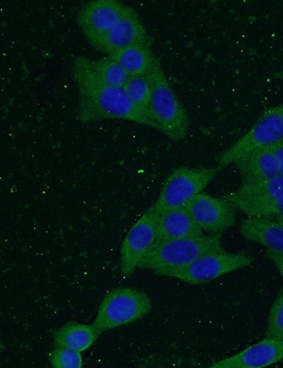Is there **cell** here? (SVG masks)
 <instances>
[{
    "label": "cell",
    "instance_id": "obj_12",
    "mask_svg": "<svg viewBox=\"0 0 283 368\" xmlns=\"http://www.w3.org/2000/svg\"><path fill=\"white\" fill-rule=\"evenodd\" d=\"M136 45H149V38L138 14L131 8L109 33L92 46L110 55Z\"/></svg>",
    "mask_w": 283,
    "mask_h": 368
},
{
    "label": "cell",
    "instance_id": "obj_8",
    "mask_svg": "<svg viewBox=\"0 0 283 368\" xmlns=\"http://www.w3.org/2000/svg\"><path fill=\"white\" fill-rule=\"evenodd\" d=\"M159 214L151 206L132 225L126 234L120 251V270L128 277L154 245Z\"/></svg>",
    "mask_w": 283,
    "mask_h": 368
},
{
    "label": "cell",
    "instance_id": "obj_17",
    "mask_svg": "<svg viewBox=\"0 0 283 368\" xmlns=\"http://www.w3.org/2000/svg\"><path fill=\"white\" fill-rule=\"evenodd\" d=\"M108 56L117 62L129 76H147L155 59L149 45L130 46Z\"/></svg>",
    "mask_w": 283,
    "mask_h": 368
},
{
    "label": "cell",
    "instance_id": "obj_7",
    "mask_svg": "<svg viewBox=\"0 0 283 368\" xmlns=\"http://www.w3.org/2000/svg\"><path fill=\"white\" fill-rule=\"evenodd\" d=\"M283 137V103L263 111L255 122L218 157L220 167L233 163L244 154Z\"/></svg>",
    "mask_w": 283,
    "mask_h": 368
},
{
    "label": "cell",
    "instance_id": "obj_24",
    "mask_svg": "<svg viewBox=\"0 0 283 368\" xmlns=\"http://www.w3.org/2000/svg\"><path fill=\"white\" fill-rule=\"evenodd\" d=\"M275 157L279 175L283 176V137L270 144Z\"/></svg>",
    "mask_w": 283,
    "mask_h": 368
},
{
    "label": "cell",
    "instance_id": "obj_2",
    "mask_svg": "<svg viewBox=\"0 0 283 368\" xmlns=\"http://www.w3.org/2000/svg\"><path fill=\"white\" fill-rule=\"evenodd\" d=\"M147 77L151 86L149 113L157 130L174 141L183 140L188 131L189 116L156 57Z\"/></svg>",
    "mask_w": 283,
    "mask_h": 368
},
{
    "label": "cell",
    "instance_id": "obj_16",
    "mask_svg": "<svg viewBox=\"0 0 283 368\" xmlns=\"http://www.w3.org/2000/svg\"><path fill=\"white\" fill-rule=\"evenodd\" d=\"M98 335L92 324L69 321L54 331L53 340L55 346L81 352L91 347Z\"/></svg>",
    "mask_w": 283,
    "mask_h": 368
},
{
    "label": "cell",
    "instance_id": "obj_5",
    "mask_svg": "<svg viewBox=\"0 0 283 368\" xmlns=\"http://www.w3.org/2000/svg\"><path fill=\"white\" fill-rule=\"evenodd\" d=\"M218 171V168L181 166L175 168L166 179L157 200L151 207L159 214L184 207L202 192Z\"/></svg>",
    "mask_w": 283,
    "mask_h": 368
},
{
    "label": "cell",
    "instance_id": "obj_20",
    "mask_svg": "<svg viewBox=\"0 0 283 368\" xmlns=\"http://www.w3.org/2000/svg\"><path fill=\"white\" fill-rule=\"evenodd\" d=\"M91 65L98 77L112 86L123 88L129 77L119 64L109 56L91 59Z\"/></svg>",
    "mask_w": 283,
    "mask_h": 368
},
{
    "label": "cell",
    "instance_id": "obj_14",
    "mask_svg": "<svg viewBox=\"0 0 283 368\" xmlns=\"http://www.w3.org/2000/svg\"><path fill=\"white\" fill-rule=\"evenodd\" d=\"M202 235L203 230L197 224L186 208L180 207L159 214L154 243Z\"/></svg>",
    "mask_w": 283,
    "mask_h": 368
},
{
    "label": "cell",
    "instance_id": "obj_1",
    "mask_svg": "<svg viewBox=\"0 0 283 368\" xmlns=\"http://www.w3.org/2000/svg\"><path fill=\"white\" fill-rule=\"evenodd\" d=\"M71 72L77 88L80 121L123 120L157 130L150 113L134 103L123 88L108 85L98 77L91 59L76 57Z\"/></svg>",
    "mask_w": 283,
    "mask_h": 368
},
{
    "label": "cell",
    "instance_id": "obj_23",
    "mask_svg": "<svg viewBox=\"0 0 283 368\" xmlns=\"http://www.w3.org/2000/svg\"><path fill=\"white\" fill-rule=\"evenodd\" d=\"M49 361L55 368H80L83 365L80 352L59 346L50 352Z\"/></svg>",
    "mask_w": 283,
    "mask_h": 368
},
{
    "label": "cell",
    "instance_id": "obj_10",
    "mask_svg": "<svg viewBox=\"0 0 283 368\" xmlns=\"http://www.w3.org/2000/svg\"><path fill=\"white\" fill-rule=\"evenodd\" d=\"M184 207L197 224L211 234H221L235 223L236 207L225 197L200 192Z\"/></svg>",
    "mask_w": 283,
    "mask_h": 368
},
{
    "label": "cell",
    "instance_id": "obj_13",
    "mask_svg": "<svg viewBox=\"0 0 283 368\" xmlns=\"http://www.w3.org/2000/svg\"><path fill=\"white\" fill-rule=\"evenodd\" d=\"M239 231L245 239L283 254V224L275 219L249 217L241 221Z\"/></svg>",
    "mask_w": 283,
    "mask_h": 368
},
{
    "label": "cell",
    "instance_id": "obj_9",
    "mask_svg": "<svg viewBox=\"0 0 283 368\" xmlns=\"http://www.w3.org/2000/svg\"><path fill=\"white\" fill-rule=\"evenodd\" d=\"M130 8L116 0L91 1L78 13L77 23L92 45L109 33Z\"/></svg>",
    "mask_w": 283,
    "mask_h": 368
},
{
    "label": "cell",
    "instance_id": "obj_4",
    "mask_svg": "<svg viewBox=\"0 0 283 368\" xmlns=\"http://www.w3.org/2000/svg\"><path fill=\"white\" fill-rule=\"evenodd\" d=\"M152 308L144 292L130 287H117L101 300L92 323L98 335L133 323L148 314Z\"/></svg>",
    "mask_w": 283,
    "mask_h": 368
},
{
    "label": "cell",
    "instance_id": "obj_21",
    "mask_svg": "<svg viewBox=\"0 0 283 368\" xmlns=\"http://www.w3.org/2000/svg\"><path fill=\"white\" fill-rule=\"evenodd\" d=\"M123 89L134 103L149 113L151 86L147 76H129Z\"/></svg>",
    "mask_w": 283,
    "mask_h": 368
},
{
    "label": "cell",
    "instance_id": "obj_6",
    "mask_svg": "<svg viewBox=\"0 0 283 368\" xmlns=\"http://www.w3.org/2000/svg\"><path fill=\"white\" fill-rule=\"evenodd\" d=\"M254 258L243 253L226 251L204 255L181 267L163 270L157 275L200 284L251 264Z\"/></svg>",
    "mask_w": 283,
    "mask_h": 368
},
{
    "label": "cell",
    "instance_id": "obj_19",
    "mask_svg": "<svg viewBox=\"0 0 283 368\" xmlns=\"http://www.w3.org/2000/svg\"><path fill=\"white\" fill-rule=\"evenodd\" d=\"M234 195L255 199H269L283 195V176L243 183L234 192Z\"/></svg>",
    "mask_w": 283,
    "mask_h": 368
},
{
    "label": "cell",
    "instance_id": "obj_25",
    "mask_svg": "<svg viewBox=\"0 0 283 368\" xmlns=\"http://www.w3.org/2000/svg\"><path fill=\"white\" fill-rule=\"evenodd\" d=\"M265 255L276 265L283 277V254L267 250Z\"/></svg>",
    "mask_w": 283,
    "mask_h": 368
},
{
    "label": "cell",
    "instance_id": "obj_18",
    "mask_svg": "<svg viewBox=\"0 0 283 368\" xmlns=\"http://www.w3.org/2000/svg\"><path fill=\"white\" fill-rule=\"evenodd\" d=\"M224 197L248 217L272 218L283 215V195L269 199H255L238 197L231 192Z\"/></svg>",
    "mask_w": 283,
    "mask_h": 368
},
{
    "label": "cell",
    "instance_id": "obj_15",
    "mask_svg": "<svg viewBox=\"0 0 283 368\" xmlns=\"http://www.w3.org/2000/svg\"><path fill=\"white\" fill-rule=\"evenodd\" d=\"M243 183H253L279 175L270 144L254 149L233 162Z\"/></svg>",
    "mask_w": 283,
    "mask_h": 368
},
{
    "label": "cell",
    "instance_id": "obj_3",
    "mask_svg": "<svg viewBox=\"0 0 283 368\" xmlns=\"http://www.w3.org/2000/svg\"><path fill=\"white\" fill-rule=\"evenodd\" d=\"M221 234L168 240L154 243L139 263L138 268L156 274L187 265L206 254L221 252Z\"/></svg>",
    "mask_w": 283,
    "mask_h": 368
},
{
    "label": "cell",
    "instance_id": "obj_11",
    "mask_svg": "<svg viewBox=\"0 0 283 368\" xmlns=\"http://www.w3.org/2000/svg\"><path fill=\"white\" fill-rule=\"evenodd\" d=\"M283 360V340L265 337L262 340L211 365L212 368H263Z\"/></svg>",
    "mask_w": 283,
    "mask_h": 368
},
{
    "label": "cell",
    "instance_id": "obj_26",
    "mask_svg": "<svg viewBox=\"0 0 283 368\" xmlns=\"http://www.w3.org/2000/svg\"><path fill=\"white\" fill-rule=\"evenodd\" d=\"M275 219L279 222V223H281L282 224H283V215L282 216H277L275 217Z\"/></svg>",
    "mask_w": 283,
    "mask_h": 368
},
{
    "label": "cell",
    "instance_id": "obj_22",
    "mask_svg": "<svg viewBox=\"0 0 283 368\" xmlns=\"http://www.w3.org/2000/svg\"><path fill=\"white\" fill-rule=\"evenodd\" d=\"M265 335L283 340V286L270 307Z\"/></svg>",
    "mask_w": 283,
    "mask_h": 368
}]
</instances>
